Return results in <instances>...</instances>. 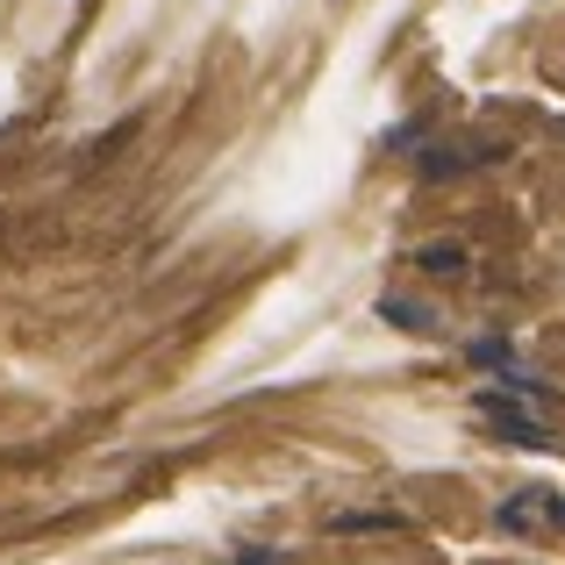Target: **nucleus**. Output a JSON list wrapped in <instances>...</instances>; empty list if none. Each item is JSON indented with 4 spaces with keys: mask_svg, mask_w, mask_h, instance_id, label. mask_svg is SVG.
<instances>
[{
    "mask_svg": "<svg viewBox=\"0 0 565 565\" xmlns=\"http://www.w3.org/2000/svg\"><path fill=\"white\" fill-rule=\"evenodd\" d=\"M351 565H451V558L437 544H365V552H351Z\"/></svg>",
    "mask_w": 565,
    "mask_h": 565,
    "instance_id": "nucleus-1",
    "label": "nucleus"
},
{
    "mask_svg": "<svg viewBox=\"0 0 565 565\" xmlns=\"http://www.w3.org/2000/svg\"><path fill=\"white\" fill-rule=\"evenodd\" d=\"M466 565H552V558H530V552H480V558H466Z\"/></svg>",
    "mask_w": 565,
    "mask_h": 565,
    "instance_id": "nucleus-2",
    "label": "nucleus"
},
{
    "mask_svg": "<svg viewBox=\"0 0 565 565\" xmlns=\"http://www.w3.org/2000/svg\"><path fill=\"white\" fill-rule=\"evenodd\" d=\"M544 79H552V86H565V51H544Z\"/></svg>",
    "mask_w": 565,
    "mask_h": 565,
    "instance_id": "nucleus-3",
    "label": "nucleus"
}]
</instances>
